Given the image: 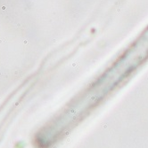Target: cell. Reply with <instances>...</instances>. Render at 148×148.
Here are the masks:
<instances>
[{
	"instance_id": "cell-1",
	"label": "cell",
	"mask_w": 148,
	"mask_h": 148,
	"mask_svg": "<svg viewBox=\"0 0 148 148\" xmlns=\"http://www.w3.org/2000/svg\"><path fill=\"white\" fill-rule=\"evenodd\" d=\"M148 60V28L137 41L95 79L88 87L75 96L63 113V120L72 122L82 121L96 106L127 83L128 79Z\"/></svg>"
}]
</instances>
